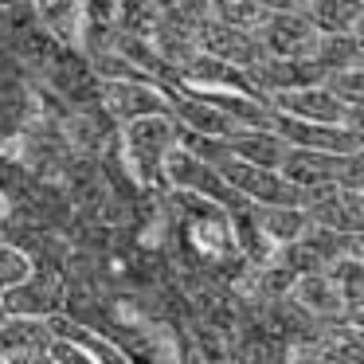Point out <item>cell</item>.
I'll return each mask as SVG.
<instances>
[{
    "instance_id": "6da1fadb",
    "label": "cell",
    "mask_w": 364,
    "mask_h": 364,
    "mask_svg": "<svg viewBox=\"0 0 364 364\" xmlns=\"http://www.w3.org/2000/svg\"><path fill=\"white\" fill-rule=\"evenodd\" d=\"M181 145V126L173 118H137L126 126V157L145 188H165V153Z\"/></svg>"
},
{
    "instance_id": "7a4b0ae2",
    "label": "cell",
    "mask_w": 364,
    "mask_h": 364,
    "mask_svg": "<svg viewBox=\"0 0 364 364\" xmlns=\"http://www.w3.org/2000/svg\"><path fill=\"white\" fill-rule=\"evenodd\" d=\"M215 173H220L223 184H228L235 196H243L251 208H301L306 204V192L294 188L282 173L243 165V161H235L231 153L215 165Z\"/></svg>"
},
{
    "instance_id": "3957f363",
    "label": "cell",
    "mask_w": 364,
    "mask_h": 364,
    "mask_svg": "<svg viewBox=\"0 0 364 364\" xmlns=\"http://www.w3.org/2000/svg\"><path fill=\"white\" fill-rule=\"evenodd\" d=\"M165 184H173V188H184V192H196V196H204V200H212L215 208H223L228 215H235V212H247V200L243 196H235V192L223 184V176L215 173L208 161H200L196 153H188L184 145H173V149L165 153Z\"/></svg>"
},
{
    "instance_id": "277c9868",
    "label": "cell",
    "mask_w": 364,
    "mask_h": 364,
    "mask_svg": "<svg viewBox=\"0 0 364 364\" xmlns=\"http://www.w3.org/2000/svg\"><path fill=\"white\" fill-rule=\"evenodd\" d=\"M278 173L301 192L321 188V184H337L341 192H360V157H329V153L286 149Z\"/></svg>"
},
{
    "instance_id": "5b68a950",
    "label": "cell",
    "mask_w": 364,
    "mask_h": 364,
    "mask_svg": "<svg viewBox=\"0 0 364 364\" xmlns=\"http://www.w3.org/2000/svg\"><path fill=\"white\" fill-rule=\"evenodd\" d=\"M267 106L282 118L294 122H314V126H345L360 129V106H341L325 87H306V90H286V95H270Z\"/></svg>"
},
{
    "instance_id": "8992f818",
    "label": "cell",
    "mask_w": 364,
    "mask_h": 364,
    "mask_svg": "<svg viewBox=\"0 0 364 364\" xmlns=\"http://www.w3.org/2000/svg\"><path fill=\"white\" fill-rule=\"evenodd\" d=\"M270 129L282 137L286 149H309V153H329V157H360V129H345V126H314V122H294L274 114Z\"/></svg>"
},
{
    "instance_id": "52a82bcc",
    "label": "cell",
    "mask_w": 364,
    "mask_h": 364,
    "mask_svg": "<svg viewBox=\"0 0 364 364\" xmlns=\"http://www.w3.org/2000/svg\"><path fill=\"white\" fill-rule=\"evenodd\" d=\"M255 40L262 43L267 59H314L317 32L301 12H262Z\"/></svg>"
},
{
    "instance_id": "ba28073f",
    "label": "cell",
    "mask_w": 364,
    "mask_h": 364,
    "mask_svg": "<svg viewBox=\"0 0 364 364\" xmlns=\"http://www.w3.org/2000/svg\"><path fill=\"white\" fill-rule=\"evenodd\" d=\"M306 220L314 228L325 231H341V235H360L364 228V208H360V192H341L337 184H321V188L306 192L301 204Z\"/></svg>"
},
{
    "instance_id": "9c48e42d",
    "label": "cell",
    "mask_w": 364,
    "mask_h": 364,
    "mask_svg": "<svg viewBox=\"0 0 364 364\" xmlns=\"http://www.w3.org/2000/svg\"><path fill=\"white\" fill-rule=\"evenodd\" d=\"M196 48L204 51V55L220 59V63L239 67V71H251L255 63L267 59V51L255 40V32L228 28V24H220V20H204V24L196 28Z\"/></svg>"
},
{
    "instance_id": "30bf717a",
    "label": "cell",
    "mask_w": 364,
    "mask_h": 364,
    "mask_svg": "<svg viewBox=\"0 0 364 364\" xmlns=\"http://www.w3.org/2000/svg\"><path fill=\"white\" fill-rule=\"evenodd\" d=\"M106 110L118 122H137V118H168V102L161 82H102Z\"/></svg>"
},
{
    "instance_id": "8fae6325",
    "label": "cell",
    "mask_w": 364,
    "mask_h": 364,
    "mask_svg": "<svg viewBox=\"0 0 364 364\" xmlns=\"http://www.w3.org/2000/svg\"><path fill=\"white\" fill-rule=\"evenodd\" d=\"M176 79H181L184 87H204V90H235V95L262 98L259 90L251 87L247 71H239V67H231V63H220V59L204 55V51H196V55H192L188 63L181 67V75H176ZM262 102H267V98H262Z\"/></svg>"
},
{
    "instance_id": "7c38bea8",
    "label": "cell",
    "mask_w": 364,
    "mask_h": 364,
    "mask_svg": "<svg viewBox=\"0 0 364 364\" xmlns=\"http://www.w3.org/2000/svg\"><path fill=\"white\" fill-rule=\"evenodd\" d=\"M0 306L9 317H40L43 321V317L59 314V286L51 282V274H28L0 298Z\"/></svg>"
},
{
    "instance_id": "4fadbf2b",
    "label": "cell",
    "mask_w": 364,
    "mask_h": 364,
    "mask_svg": "<svg viewBox=\"0 0 364 364\" xmlns=\"http://www.w3.org/2000/svg\"><path fill=\"white\" fill-rule=\"evenodd\" d=\"M223 145H228V153L235 161H243V165H255V168H274L282 165L286 157V145L282 137L274 134V129H231L228 137H223Z\"/></svg>"
},
{
    "instance_id": "5bb4252c",
    "label": "cell",
    "mask_w": 364,
    "mask_h": 364,
    "mask_svg": "<svg viewBox=\"0 0 364 364\" xmlns=\"http://www.w3.org/2000/svg\"><path fill=\"white\" fill-rule=\"evenodd\" d=\"M301 16L317 36H360L364 4L360 0H309Z\"/></svg>"
},
{
    "instance_id": "9a60e30c",
    "label": "cell",
    "mask_w": 364,
    "mask_h": 364,
    "mask_svg": "<svg viewBox=\"0 0 364 364\" xmlns=\"http://www.w3.org/2000/svg\"><path fill=\"white\" fill-rule=\"evenodd\" d=\"M51 345L48 321L40 317H4L0 325V353L4 356H36Z\"/></svg>"
},
{
    "instance_id": "2e32d148",
    "label": "cell",
    "mask_w": 364,
    "mask_h": 364,
    "mask_svg": "<svg viewBox=\"0 0 364 364\" xmlns=\"http://www.w3.org/2000/svg\"><path fill=\"white\" fill-rule=\"evenodd\" d=\"M43 321H48V333H51V337H59V341H71V345H79L82 353H90V356H95V364H129L126 356H122V353H118V348H114L106 337H98V333L82 329L79 321H71V317H63V314H51V317H43Z\"/></svg>"
},
{
    "instance_id": "e0dca14e",
    "label": "cell",
    "mask_w": 364,
    "mask_h": 364,
    "mask_svg": "<svg viewBox=\"0 0 364 364\" xmlns=\"http://www.w3.org/2000/svg\"><path fill=\"white\" fill-rule=\"evenodd\" d=\"M290 298L298 301L301 309H309L314 317H341V314H345V301H341L337 286H333L325 274H306V278H294Z\"/></svg>"
},
{
    "instance_id": "ac0fdd59",
    "label": "cell",
    "mask_w": 364,
    "mask_h": 364,
    "mask_svg": "<svg viewBox=\"0 0 364 364\" xmlns=\"http://www.w3.org/2000/svg\"><path fill=\"white\" fill-rule=\"evenodd\" d=\"M255 220H259L262 235L274 243V251L286 247V243H298V239L306 235V228H309V220H306L301 208H255Z\"/></svg>"
},
{
    "instance_id": "d6986e66",
    "label": "cell",
    "mask_w": 364,
    "mask_h": 364,
    "mask_svg": "<svg viewBox=\"0 0 364 364\" xmlns=\"http://www.w3.org/2000/svg\"><path fill=\"white\" fill-rule=\"evenodd\" d=\"M149 43H153V51H157L161 63H165L168 71H176V75H181V67H184V63H188V59L200 51V48H196V36L184 32V28L165 24V20H157V28H153Z\"/></svg>"
},
{
    "instance_id": "ffe728a7",
    "label": "cell",
    "mask_w": 364,
    "mask_h": 364,
    "mask_svg": "<svg viewBox=\"0 0 364 364\" xmlns=\"http://www.w3.org/2000/svg\"><path fill=\"white\" fill-rule=\"evenodd\" d=\"M360 36H317L314 63L325 75L333 71H360Z\"/></svg>"
},
{
    "instance_id": "44dd1931",
    "label": "cell",
    "mask_w": 364,
    "mask_h": 364,
    "mask_svg": "<svg viewBox=\"0 0 364 364\" xmlns=\"http://www.w3.org/2000/svg\"><path fill=\"white\" fill-rule=\"evenodd\" d=\"M40 20L51 28L55 40H63L67 48H79V32H82V12L79 0H36Z\"/></svg>"
},
{
    "instance_id": "7402d4cb",
    "label": "cell",
    "mask_w": 364,
    "mask_h": 364,
    "mask_svg": "<svg viewBox=\"0 0 364 364\" xmlns=\"http://www.w3.org/2000/svg\"><path fill=\"white\" fill-rule=\"evenodd\" d=\"M157 9L149 0H114V28L122 36H137V40H149L153 28H157Z\"/></svg>"
},
{
    "instance_id": "603a6c76",
    "label": "cell",
    "mask_w": 364,
    "mask_h": 364,
    "mask_svg": "<svg viewBox=\"0 0 364 364\" xmlns=\"http://www.w3.org/2000/svg\"><path fill=\"white\" fill-rule=\"evenodd\" d=\"M231 223H235V231H239V247H243V255L251 262H259V267H267V262L274 259V243L262 235L259 220H255V208L235 212V215H231Z\"/></svg>"
},
{
    "instance_id": "cb8c5ba5",
    "label": "cell",
    "mask_w": 364,
    "mask_h": 364,
    "mask_svg": "<svg viewBox=\"0 0 364 364\" xmlns=\"http://www.w3.org/2000/svg\"><path fill=\"white\" fill-rule=\"evenodd\" d=\"M208 12H212V20L228 28H243V32H255L262 20V9L255 0H208Z\"/></svg>"
},
{
    "instance_id": "d4e9b609",
    "label": "cell",
    "mask_w": 364,
    "mask_h": 364,
    "mask_svg": "<svg viewBox=\"0 0 364 364\" xmlns=\"http://www.w3.org/2000/svg\"><path fill=\"white\" fill-rule=\"evenodd\" d=\"M321 87L337 98L341 106H360L364 98V75L360 71H333L321 79Z\"/></svg>"
},
{
    "instance_id": "484cf974",
    "label": "cell",
    "mask_w": 364,
    "mask_h": 364,
    "mask_svg": "<svg viewBox=\"0 0 364 364\" xmlns=\"http://www.w3.org/2000/svg\"><path fill=\"white\" fill-rule=\"evenodd\" d=\"M32 274V259L20 247H0V298Z\"/></svg>"
},
{
    "instance_id": "4316f807",
    "label": "cell",
    "mask_w": 364,
    "mask_h": 364,
    "mask_svg": "<svg viewBox=\"0 0 364 364\" xmlns=\"http://www.w3.org/2000/svg\"><path fill=\"white\" fill-rule=\"evenodd\" d=\"M43 353L51 356V364H95V356H90V353H82L79 345L59 341V337H51V345L43 348Z\"/></svg>"
},
{
    "instance_id": "83f0119b",
    "label": "cell",
    "mask_w": 364,
    "mask_h": 364,
    "mask_svg": "<svg viewBox=\"0 0 364 364\" xmlns=\"http://www.w3.org/2000/svg\"><path fill=\"white\" fill-rule=\"evenodd\" d=\"M290 286H294V274L286 267H278L274 259L262 267V290H267L270 298H274V294H290Z\"/></svg>"
},
{
    "instance_id": "f1b7e54d",
    "label": "cell",
    "mask_w": 364,
    "mask_h": 364,
    "mask_svg": "<svg viewBox=\"0 0 364 364\" xmlns=\"http://www.w3.org/2000/svg\"><path fill=\"white\" fill-rule=\"evenodd\" d=\"M262 12H306L309 0H255Z\"/></svg>"
},
{
    "instance_id": "f546056e",
    "label": "cell",
    "mask_w": 364,
    "mask_h": 364,
    "mask_svg": "<svg viewBox=\"0 0 364 364\" xmlns=\"http://www.w3.org/2000/svg\"><path fill=\"white\" fill-rule=\"evenodd\" d=\"M28 364H51V356L48 353H36V356H28Z\"/></svg>"
},
{
    "instance_id": "4dcf8cb0",
    "label": "cell",
    "mask_w": 364,
    "mask_h": 364,
    "mask_svg": "<svg viewBox=\"0 0 364 364\" xmlns=\"http://www.w3.org/2000/svg\"><path fill=\"white\" fill-rule=\"evenodd\" d=\"M0 220H4V196H0Z\"/></svg>"
},
{
    "instance_id": "1f68e13d",
    "label": "cell",
    "mask_w": 364,
    "mask_h": 364,
    "mask_svg": "<svg viewBox=\"0 0 364 364\" xmlns=\"http://www.w3.org/2000/svg\"><path fill=\"white\" fill-rule=\"evenodd\" d=\"M0 364H4V353H0Z\"/></svg>"
}]
</instances>
